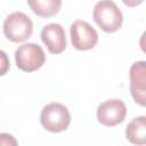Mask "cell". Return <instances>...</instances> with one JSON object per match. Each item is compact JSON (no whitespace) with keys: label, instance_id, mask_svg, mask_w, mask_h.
Segmentation results:
<instances>
[{"label":"cell","instance_id":"cell-1","mask_svg":"<svg viewBox=\"0 0 146 146\" xmlns=\"http://www.w3.org/2000/svg\"><path fill=\"white\" fill-rule=\"evenodd\" d=\"M95 23L105 32L112 33L117 31L123 22V16L120 8L112 0L98 1L92 11Z\"/></svg>","mask_w":146,"mask_h":146},{"label":"cell","instance_id":"cell-2","mask_svg":"<svg viewBox=\"0 0 146 146\" xmlns=\"http://www.w3.org/2000/svg\"><path fill=\"white\" fill-rule=\"evenodd\" d=\"M41 125L50 132H62L66 130L71 122V114L67 107L60 103H49L40 114Z\"/></svg>","mask_w":146,"mask_h":146},{"label":"cell","instance_id":"cell-3","mask_svg":"<svg viewBox=\"0 0 146 146\" xmlns=\"http://www.w3.org/2000/svg\"><path fill=\"white\" fill-rule=\"evenodd\" d=\"M32 31L33 23L31 18L22 11L11 13L3 22V34L11 42H23L27 40Z\"/></svg>","mask_w":146,"mask_h":146},{"label":"cell","instance_id":"cell-4","mask_svg":"<svg viewBox=\"0 0 146 146\" xmlns=\"http://www.w3.org/2000/svg\"><path fill=\"white\" fill-rule=\"evenodd\" d=\"M15 60L19 70L24 72H34L44 64L46 55L39 44L27 42L16 49Z\"/></svg>","mask_w":146,"mask_h":146},{"label":"cell","instance_id":"cell-5","mask_svg":"<svg viewBox=\"0 0 146 146\" xmlns=\"http://www.w3.org/2000/svg\"><path fill=\"white\" fill-rule=\"evenodd\" d=\"M71 42L78 50L84 51L92 49L98 41L97 31L86 21L76 19L70 27Z\"/></svg>","mask_w":146,"mask_h":146},{"label":"cell","instance_id":"cell-6","mask_svg":"<svg viewBox=\"0 0 146 146\" xmlns=\"http://www.w3.org/2000/svg\"><path fill=\"white\" fill-rule=\"evenodd\" d=\"M127 106L121 99H108L97 107V120L106 127H114L123 122Z\"/></svg>","mask_w":146,"mask_h":146},{"label":"cell","instance_id":"cell-7","mask_svg":"<svg viewBox=\"0 0 146 146\" xmlns=\"http://www.w3.org/2000/svg\"><path fill=\"white\" fill-rule=\"evenodd\" d=\"M130 91L133 100L140 106L146 105V63L144 60L132 64L129 71Z\"/></svg>","mask_w":146,"mask_h":146},{"label":"cell","instance_id":"cell-8","mask_svg":"<svg viewBox=\"0 0 146 146\" xmlns=\"http://www.w3.org/2000/svg\"><path fill=\"white\" fill-rule=\"evenodd\" d=\"M41 40L51 54H60L66 48L64 27L57 23H50L41 30Z\"/></svg>","mask_w":146,"mask_h":146},{"label":"cell","instance_id":"cell-9","mask_svg":"<svg viewBox=\"0 0 146 146\" xmlns=\"http://www.w3.org/2000/svg\"><path fill=\"white\" fill-rule=\"evenodd\" d=\"M127 139L135 145H144L146 143V117L144 115L135 117L125 129Z\"/></svg>","mask_w":146,"mask_h":146},{"label":"cell","instance_id":"cell-10","mask_svg":"<svg viewBox=\"0 0 146 146\" xmlns=\"http://www.w3.org/2000/svg\"><path fill=\"white\" fill-rule=\"evenodd\" d=\"M27 5L36 16L47 18L59 11L62 0H27Z\"/></svg>","mask_w":146,"mask_h":146},{"label":"cell","instance_id":"cell-11","mask_svg":"<svg viewBox=\"0 0 146 146\" xmlns=\"http://www.w3.org/2000/svg\"><path fill=\"white\" fill-rule=\"evenodd\" d=\"M10 68V62L8 58V55L3 51L0 50V76L5 75Z\"/></svg>","mask_w":146,"mask_h":146},{"label":"cell","instance_id":"cell-12","mask_svg":"<svg viewBox=\"0 0 146 146\" xmlns=\"http://www.w3.org/2000/svg\"><path fill=\"white\" fill-rule=\"evenodd\" d=\"M6 145V146H16L17 141L16 139L9 135V133H0V146Z\"/></svg>","mask_w":146,"mask_h":146},{"label":"cell","instance_id":"cell-13","mask_svg":"<svg viewBox=\"0 0 146 146\" xmlns=\"http://www.w3.org/2000/svg\"><path fill=\"white\" fill-rule=\"evenodd\" d=\"M144 0H122V2L128 7H137L139 6Z\"/></svg>","mask_w":146,"mask_h":146}]
</instances>
